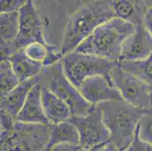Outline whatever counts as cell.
I'll use <instances>...</instances> for the list:
<instances>
[{
    "instance_id": "obj_1",
    "label": "cell",
    "mask_w": 152,
    "mask_h": 151,
    "mask_svg": "<svg viewBox=\"0 0 152 151\" xmlns=\"http://www.w3.org/2000/svg\"><path fill=\"white\" fill-rule=\"evenodd\" d=\"M116 18L110 1H86L65 21L61 49L64 56L76 48L100 25Z\"/></svg>"
},
{
    "instance_id": "obj_2",
    "label": "cell",
    "mask_w": 152,
    "mask_h": 151,
    "mask_svg": "<svg viewBox=\"0 0 152 151\" xmlns=\"http://www.w3.org/2000/svg\"><path fill=\"white\" fill-rule=\"evenodd\" d=\"M135 28L134 25L114 18L95 29L75 51L118 62L123 43Z\"/></svg>"
},
{
    "instance_id": "obj_3",
    "label": "cell",
    "mask_w": 152,
    "mask_h": 151,
    "mask_svg": "<svg viewBox=\"0 0 152 151\" xmlns=\"http://www.w3.org/2000/svg\"><path fill=\"white\" fill-rule=\"evenodd\" d=\"M104 123L110 132V142L124 151L135 137L141 117L148 110L135 107L125 101H109L99 104Z\"/></svg>"
},
{
    "instance_id": "obj_4",
    "label": "cell",
    "mask_w": 152,
    "mask_h": 151,
    "mask_svg": "<svg viewBox=\"0 0 152 151\" xmlns=\"http://www.w3.org/2000/svg\"><path fill=\"white\" fill-rule=\"evenodd\" d=\"M41 82L67 104L72 116H86L92 110L94 105L87 101L80 91L66 77L61 61L44 68Z\"/></svg>"
},
{
    "instance_id": "obj_5",
    "label": "cell",
    "mask_w": 152,
    "mask_h": 151,
    "mask_svg": "<svg viewBox=\"0 0 152 151\" xmlns=\"http://www.w3.org/2000/svg\"><path fill=\"white\" fill-rule=\"evenodd\" d=\"M61 61L66 77L77 89L84 80L95 76H103L112 82L110 73L117 63L105 58L76 51L64 55Z\"/></svg>"
},
{
    "instance_id": "obj_6",
    "label": "cell",
    "mask_w": 152,
    "mask_h": 151,
    "mask_svg": "<svg viewBox=\"0 0 152 151\" xmlns=\"http://www.w3.org/2000/svg\"><path fill=\"white\" fill-rule=\"evenodd\" d=\"M19 13V32L13 43L8 45H1V61L9 60L12 54L34 42H39L45 46L49 43L44 36V27L42 19L31 0H27L20 8Z\"/></svg>"
},
{
    "instance_id": "obj_7",
    "label": "cell",
    "mask_w": 152,
    "mask_h": 151,
    "mask_svg": "<svg viewBox=\"0 0 152 151\" xmlns=\"http://www.w3.org/2000/svg\"><path fill=\"white\" fill-rule=\"evenodd\" d=\"M50 125L15 121L13 128L1 131V151H43Z\"/></svg>"
},
{
    "instance_id": "obj_8",
    "label": "cell",
    "mask_w": 152,
    "mask_h": 151,
    "mask_svg": "<svg viewBox=\"0 0 152 151\" xmlns=\"http://www.w3.org/2000/svg\"><path fill=\"white\" fill-rule=\"evenodd\" d=\"M77 127L82 148L96 151L110 142V135L104 123L100 106L94 105L86 116H71L68 120Z\"/></svg>"
},
{
    "instance_id": "obj_9",
    "label": "cell",
    "mask_w": 152,
    "mask_h": 151,
    "mask_svg": "<svg viewBox=\"0 0 152 151\" xmlns=\"http://www.w3.org/2000/svg\"><path fill=\"white\" fill-rule=\"evenodd\" d=\"M110 77L126 103L142 110L152 108V90L147 84L124 71L118 63L112 70Z\"/></svg>"
},
{
    "instance_id": "obj_10",
    "label": "cell",
    "mask_w": 152,
    "mask_h": 151,
    "mask_svg": "<svg viewBox=\"0 0 152 151\" xmlns=\"http://www.w3.org/2000/svg\"><path fill=\"white\" fill-rule=\"evenodd\" d=\"M79 91L92 105L115 101H124L114 83L103 76H95L84 80Z\"/></svg>"
},
{
    "instance_id": "obj_11",
    "label": "cell",
    "mask_w": 152,
    "mask_h": 151,
    "mask_svg": "<svg viewBox=\"0 0 152 151\" xmlns=\"http://www.w3.org/2000/svg\"><path fill=\"white\" fill-rule=\"evenodd\" d=\"M151 53L152 36L142 23L135 26L133 33L124 42L118 62L144 60Z\"/></svg>"
},
{
    "instance_id": "obj_12",
    "label": "cell",
    "mask_w": 152,
    "mask_h": 151,
    "mask_svg": "<svg viewBox=\"0 0 152 151\" xmlns=\"http://www.w3.org/2000/svg\"><path fill=\"white\" fill-rule=\"evenodd\" d=\"M42 82H39L29 92L26 101L16 117V122L50 125L44 113L42 104Z\"/></svg>"
},
{
    "instance_id": "obj_13",
    "label": "cell",
    "mask_w": 152,
    "mask_h": 151,
    "mask_svg": "<svg viewBox=\"0 0 152 151\" xmlns=\"http://www.w3.org/2000/svg\"><path fill=\"white\" fill-rule=\"evenodd\" d=\"M42 81V73L39 77L20 82L4 98H1V111L16 120L25 103L29 92L37 83Z\"/></svg>"
},
{
    "instance_id": "obj_14",
    "label": "cell",
    "mask_w": 152,
    "mask_h": 151,
    "mask_svg": "<svg viewBox=\"0 0 152 151\" xmlns=\"http://www.w3.org/2000/svg\"><path fill=\"white\" fill-rule=\"evenodd\" d=\"M110 5L116 18L134 26L143 23L144 16L152 1H110Z\"/></svg>"
},
{
    "instance_id": "obj_15",
    "label": "cell",
    "mask_w": 152,
    "mask_h": 151,
    "mask_svg": "<svg viewBox=\"0 0 152 151\" xmlns=\"http://www.w3.org/2000/svg\"><path fill=\"white\" fill-rule=\"evenodd\" d=\"M41 98L44 113L50 125L67 121L72 116L67 104L42 85Z\"/></svg>"
},
{
    "instance_id": "obj_16",
    "label": "cell",
    "mask_w": 152,
    "mask_h": 151,
    "mask_svg": "<svg viewBox=\"0 0 152 151\" xmlns=\"http://www.w3.org/2000/svg\"><path fill=\"white\" fill-rule=\"evenodd\" d=\"M9 61L20 82L39 77L45 68L42 63L30 59L23 49L18 50L12 54Z\"/></svg>"
},
{
    "instance_id": "obj_17",
    "label": "cell",
    "mask_w": 152,
    "mask_h": 151,
    "mask_svg": "<svg viewBox=\"0 0 152 151\" xmlns=\"http://www.w3.org/2000/svg\"><path fill=\"white\" fill-rule=\"evenodd\" d=\"M60 144H80L78 130L68 120L56 125H50L49 140L43 151H49L54 146Z\"/></svg>"
},
{
    "instance_id": "obj_18",
    "label": "cell",
    "mask_w": 152,
    "mask_h": 151,
    "mask_svg": "<svg viewBox=\"0 0 152 151\" xmlns=\"http://www.w3.org/2000/svg\"><path fill=\"white\" fill-rule=\"evenodd\" d=\"M117 63L122 70L134 75L152 90V53L144 60L117 62Z\"/></svg>"
},
{
    "instance_id": "obj_19",
    "label": "cell",
    "mask_w": 152,
    "mask_h": 151,
    "mask_svg": "<svg viewBox=\"0 0 152 151\" xmlns=\"http://www.w3.org/2000/svg\"><path fill=\"white\" fill-rule=\"evenodd\" d=\"M1 45H8L13 43L19 32L18 12L10 13H1Z\"/></svg>"
},
{
    "instance_id": "obj_20",
    "label": "cell",
    "mask_w": 152,
    "mask_h": 151,
    "mask_svg": "<svg viewBox=\"0 0 152 151\" xmlns=\"http://www.w3.org/2000/svg\"><path fill=\"white\" fill-rule=\"evenodd\" d=\"M20 83L18 78L12 69L10 61L9 60L2 61L0 64L1 98L6 96Z\"/></svg>"
},
{
    "instance_id": "obj_21",
    "label": "cell",
    "mask_w": 152,
    "mask_h": 151,
    "mask_svg": "<svg viewBox=\"0 0 152 151\" xmlns=\"http://www.w3.org/2000/svg\"><path fill=\"white\" fill-rule=\"evenodd\" d=\"M137 129L140 139L152 146V108L142 115Z\"/></svg>"
},
{
    "instance_id": "obj_22",
    "label": "cell",
    "mask_w": 152,
    "mask_h": 151,
    "mask_svg": "<svg viewBox=\"0 0 152 151\" xmlns=\"http://www.w3.org/2000/svg\"><path fill=\"white\" fill-rule=\"evenodd\" d=\"M49 45L45 46L39 42H34V43L27 45L26 48H23V50H24L26 55L30 59L43 63V61L45 60L47 55H48V48L49 47Z\"/></svg>"
},
{
    "instance_id": "obj_23",
    "label": "cell",
    "mask_w": 152,
    "mask_h": 151,
    "mask_svg": "<svg viewBox=\"0 0 152 151\" xmlns=\"http://www.w3.org/2000/svg\"><path fill=\"white\" fill-rule=\"evenodd\" d=\"M27 1L25 0H1L0 10L1 13H10L18 12Z\"/></svg>"
},
{
    "instance_id": "obj_24",
    "label": "cell",
    "mask_w": 152,
    "mask_h": 151,
    "mask_svg": "<svg viewBox=\"0 0 152 151\" xmlns=\"http://www.w3.org/2000/svg\"><path fill=\"white\" fill-rule=\"evenodd\" d=\"M124 151H152V146L140 139L138 134V129L136 128L135 137L129 146Z\"/></svg>"
},
{
    "instance_id": "obj_25",
    "label": "cell",
    "mask_w": 152,
    "mask_h": 151,
    "mask_svg": "<svg viewBox=\"0 0 152 151\" xmlns=\"http://www.w3.org/2000/svg\"><path fill=\"white\" fill-rule=\"evenodd\" d=\"M81 148L80 144H60L54 146L49 151H80Z\"/></svg>"
},
{
    "instance_id": "obj_26",
    "label": "cell",
    "mask_w": 152,
    "mask_h": 151,
    "mask_svg": "<svg viewBox=\"0 0 152 151\" xmlns=\"http://www.w3.org/2000/svg\"><path fill=\"white\" fill-rule=\"evenodd\" d=\"M144 25L148 30V31L151 33L152 36V5L148 8L145 16H144L143 20Z\"/></svg>"
},
{
    "instance_id": "obj_27",
    "label": "cell",
    "mask_w": 152,
    "mask_h": 151,
    "mask_svg": "<svg viewBox=\"0 0 152 151\" xmlns=\"http://www.w3.org/2000/svg\"><path fill=\"white\" fill-rule=\"evenodd\" d=\"M96 151H121V150L120 149H118L117 147H116L114 145L112 144L110 142H109V143H107V144L104 145L103 147L99 148V149L97 150Z\"/></svg>"
},
{
    "instance_id": "obj_28",
    "label": "cell",
    "mask_w": 152,
    "mask_h": 151,
    "mask_svg": "<svg viewBox=\"0 0 152 151\" xmlns=\"http://www.w3.org/2000/svg\"><path fill=\"white\" fill-rule=\"evenodd\" d=\"M80 151H92L91 150H88V149H85V148H81Z\"/></svg>"
}]
</instances>
